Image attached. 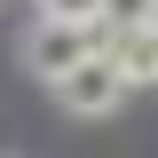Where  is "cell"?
Listing matches in <instances>:
<instances>
[{
  "label": "cell",
  "instance_id": "cell-1",
  "mask_svg": "<svg viewBox=\"0 0 158 158\" xmlns=\"http://www.w3.org/2000/svg\"><path fill=\"white\" fill-rule=\"evenodd\" d=\"M56 103H63L71 118H111L118 103H127V71H118V63L95 48V56H79L71 71L56 79Z\"/></svg>",
  "mask_w": 158,
  "mask_h": 158
},
{
  "label": "cell",
  "instance_id": "cell-2",
  "mask_svg": "<svg viewBox=\"0 0 158 158\" xmlns=\"http://www.w3.org/2000/svg\"><path fill=\"white\" fill-rule=\"evenodd\" d=\"M103 48V24H63V16H40L32 32H24V63H32L48 87H56L63 71H71L79 56H95Z\"/></svg>",
  "mask_w": 158,
  "mask_h": 158
},
{
  "label": "cell",
  "instance_id": "cell-3",
  "mask_svg": "<svg viewBox=\"0 0 158 158\" xmlns=\"http://www.w3.org/2000/svg\"><path fill=\"white\" fill-rule=\"evenodd\" d=\"M103 56L127 71V87H150V79H158V16H142V24H111V32H103Z\"/></svg>",
  "mask_w": 158,
  "mask_h": 158
},
{
  "label": "cell",
  "instance_id": "cell-4",
  "mask_svg": "<svg viewBox=\"0 0 158 158\" xmlns=\"http://www.w3.org/2000/svg\"><path fill=\"white\" fill-rule=\"evenodd\" d=\"M142 16H158V0H103V32L111 24H142Z\"/></svg>",
  "mask_w": 158,
  "mask_h": 158
},
{
  "label": "cell",
  "instance_id": "cell-5",
  "mask_svg": "<svg viewBox=\"0 0 158 158\" xmlns=\"http://www.w3.org/2000/svg\"><path fill=\"white\" fill-rule=\"evenodd\" d=\"M48 16H63V24H103V0H40Z\"/></svg>",
  "mask_w": 158,
  "mask_h": 158
},
{
  "label": "cell",
  "instance_id": "cell-6",
  "mask_svg": "<svg viewBox=\"0 0 158 158\" xmlns=\"http://www.w3.org/2000/svg\"><path fill=\"white\" fill-rule=\"evenodd\" d=\"M0 158H8V150H0Z\"/></svg>",
  "mask_w": 158,
  "mask_h": 158
}]
</instances>
